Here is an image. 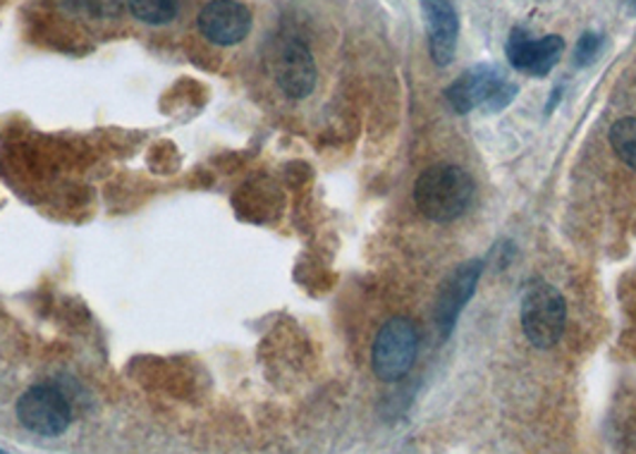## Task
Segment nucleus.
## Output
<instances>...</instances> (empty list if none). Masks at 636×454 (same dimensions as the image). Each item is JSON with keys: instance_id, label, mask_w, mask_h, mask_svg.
I'll use <instances>...</instances> for the list:
<instances>
[{"instance_id": "obj_1", "label": "nucleus", "mask_w": 636, "mask_h": 454, "mask_svg": "<svg viewBox=\"0 0 636 454\" xmlns=\"http://www.w3.org/2000/svg\"><path fill=\"white\" fill-rule=\"evenodd\" d=\"M474 179L460 165H433L414 185V204L433 223H452L474 202Z\"/></svg>"}, {"instance_id": "obj_2", "label": "nucleus", "mask_w": 636, "mask_h": 454, "mask_svg": "<svg viewBox=\"0 0 636 454\" xmlns=\"http://www.w3.org/2000/svg\"><path fill=\"white\" fill-rule=\"evenodd\" d=\"M517 96V84L505 78V72L497 65H474L460 74L448 89L445 99L454 113H472L474 109H483L489 113H497Z\"/></svg>"}, {"instance_id": "obj_3", "label": "nucleus", "mask_w": 636, "mask_h": 454, "mask_svg": "<svg viewBox=\"0 0 636 454\" xmlns=\"http://www.w3.org/2000/svg\"><path fill=\"white\" fill-rule=\"evenodd\" d=\"M522 330L538 350H551L560 342L567 323V305L548 282H532L522 297Z\"/></svg>"}, {"instance_id": "obj_4", "label": "nucleus", "mask_w": 636, "mask_h": 454, "mask_svg": "<svg viewBox=\"0 0 636 454\" xmlns=\"http://www.w3.org/2000/svg\"><path fill=\"white\" fill-rule=\"evenodd\" d=\"M419 352V332L417 326L404 316L390 318L376 332L371 367L373 373L386 383H396L412 371Z\"/></svg>"}, {"instance_id": "obj_5", "label": "nucleus", "mask_w": 636, "mask_h": 454, "mask_svg": "<svg viewBox=\"0 0 636 454\" xmlns=\"http://www.w3.org/2000/svg\"><path fill=\"white\" fill-rule=\"evenodd\" d=\"M18 419L27 431L55 437L70 429L72 406L55 385H34L18 400Z\"/></svg>"}, {"instance_id": "obj_6", "label": "nucleus", "mask_w": 636, "mask_h": 454, "mask_svg": "<svg viewBox=\"0 0 636 454\" xmlns=\"http://www.w3.org/2000/svg\"><path fill=\"white\" fill-rule=\"evenodd\" d=\"M273 70H276V82L287 99L301 101L314 94L318 80L316 60L309 45L301 39L293 37L283 41Z\"/></svg>"}, {"instance_id": "obj_7", "label": "nucleus", "mask_w": 636, "mask_h": 454, "mask_svg": "<svg viewBox=\"0 0 636 454\" xmlns=\"http://www.w3.org/2000/svg\"><path fill=\"white\" fill-rule=\"evenodd\" d=\"M202 37L216 45H237L252 32V12L239 0H208L196 18Z\"/></svg>"}, {"instance_id": "obj_8", "label": "nucleus", "mask_w": 636, "mask_h": 454, "mask_svg": "<svg viewBox=\"0 0 636 454\" xmlns=\"http://www.w3.org/2000/svg\"><path fill=\"white\" fill-rule=\"evenodd\" d=\"M565 51V41L557 34H548L543 39H529L524 29H512L507 39V60L510 65L529 74V78H545L555 65L560 55Z\"/></svg>"}, {"instance_id": "obj_9", "label": "nucleus", "mask_w": 636, "mask_h": 454, "mask_svg": "<svg viewBox=\"0 0 636 454\" xmlns=\"http://www.w3.org/2000/svg\"><path fill=\"white\" fill-rule=\"evenodd\" d=\"M481 270H483L481 261H469L454 268L450 272V278L443 282L441 295H438V301H435V321H438V328H441L443 338H448L454 330V323H458V318L462 309L466 307V301L474 297Z\"/></svg>"}, {"instance_id": "obj_10", "label": "nucleus", "mask_w": 636, "mask_h": 454, "mask_svg": "<svg viewBox=\"0 0 636 454\" xmlns=\"http://www.w3.org/2000/svg\"><path fill=\"white\" fill-rule=\"evenodd\" d=\"M423 18L429 24V51L438 68H448L458 53L460 18L450 0H421Z\"/></svg>"}, {"instance_id": "obj_11", "label": "nucleus", "mask_w": 636, "mask_h": 454, "mask_svg": "<svg viewBox=\"0 0 636 454\" xmlns=\"http://www.w3.org/2000/svg\"><path fill=\"white\" fill-rule=\"evenodd\" d=\"M127 10L132 18L144 24L161 27L171 24L179 12V0H127Z\"/></svg>"}, {"instance_id": "obj_12", "label": "nucleus", "mask_w": 636, "mask_h": 454, "mask_svg": "<svg viewBox=\"0 0 636 454\" xmlns=\"http://www.w3.org/2000/svg\"><path fill=\"white\" fill-rule=\"evenodd\" d=\"M611 146L619 161L636 171V117H623L611 127Z\"/></svg>"}, {"instance_id": "obj_13", "label": "nucleus", "mask_w": 636, "mask_h": 454, "mask_svg": "<svg viewBox=\"0 0 636 454\" xmlns=\"http://www.w3.org/2000/svg\"><path fill=\"white\" fill-rule=\"evenodd\" d=\"M601 45H603V37L601 34L584 32L579 37V41H577V49H574V65H577V68L594 65L596 60H598Z\"/></svg>"}, {"instance_id": "obj_14", "label": "nucleus", "mask_w": 636, "mask_h": 454, "mask_svg": "<svg viewBox=\"0 0 636 454\" xmlns=\"http://www.w3.org/2000/svg\"><path fill=\"white\" fill-rule=\"evenodd\" d=\"M632 3H634V8H636V0H632Z\"/></svg>"}, {"instance_id": "obj_15", "label": "nucleus", "mask_w": 636, "mask_h": 454, "mask_svg": "<svg viewBox=\"0 0 636 454\" xmlns=\"http://www.w3.org/2000/svg\"><path fill=\"white\" fill-rule=\"evenodd\" d=\"M0 454H8V452H6V450H3V452H0Z\"/></svg>"}, {"instance_id": "obj_16", "label": "nucleus", "mask_w": 636, "mask_h": 454, "mask_svg": "<svg viewBox=\"0 0 636 454\" xmlns=\"http://www.w3.org/2000/svg\"><path fill=\"white\" fill-rule=\"evenodd\" d=\"M0 452H3V450H0Z\"/></svg>"}]
</instances>
